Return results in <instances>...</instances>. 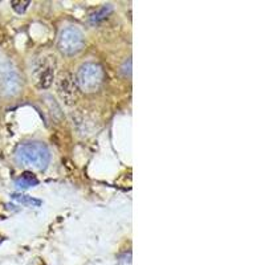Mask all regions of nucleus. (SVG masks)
I'll return each instance as SVG.
<instances>
[{"instance_id": "1", "label": "nucleus", "mask_w": 265, "mask_h": 265, "mask_svg": "<svg viewBox=\"0 0 265 265\" xmlns=\"http://www.w3.org/2000/svg\"><path fill=\"white\" fill-rule=\"evenodd\" d=\"M16 159L24 166H29L36 170H44L50 162V151L44 144L29 141L19 145L16 150Z\"/></svg>"}, {"instance_id": "2", "label": "nucleus", "mask_w": 265, "mask_h": 265, "mask_svg": "<svg viewBox=\"0 0 265 265\" xmlns=\"http://www.w3.org/2000/svg\"><path fill=\"white\" fill-rule=\"evenodd\" d=\"M78 85L86 93H93L101 88L103 82V71L101 65L96 63H86L81 65L77 73Z\"/></svg>"}, {"instance_id": "3", "label": "nucleus", "mask_w": 265, "mask_h": 265, "mask_svg": "<svg viewBox=\"0 0 265 265\" xmlns=\"http://www.w3.org/2000/svg\"><path fill=\"white\" fill-rule=\"evenodd\" d=\"M59 48L64 54L73 56L84 48V36L77 28H65L59 37Z\"/></svg>"}, {"instance_id": "4", "label": "nucleus", "mask_w": 265, "mask_h": 265, "mask_svg": "<svg viewBox=\"0 0 265 265\" xmlns=\"http://www.w3.org/2000/svg\"><path fill=\"white\" fill-rule=\"evenodd\" d=\"M54 76V57L40 60L35 67V81L41 89H45L52 84Z\"/></svg>"}, {"instance_id": "5", "label": "nucleus", "mask_w": 265, "mask_h": 265, "mask_svg": "<svg viewBox=\"0 0 265 265\" xmlns=\"http://www.w3.org/2000/svg\"><path fill=\"white\" fill-rule=\"evenodd\" d=\"M39 184V180L31 172H24L20 178L16 179V186L20 189H31Z\"/></svg>"}, {"instance_id": "6", "label": "nucleus", "mask_w": 265, "mask_h": 265, "mask_svg": "<svg viewBox=\"0 0 265 265\" xmlns=\"http://www.w3.org/2000/svg\"><path fill=\"white\" fill-rule=\"evenodd\" d=\"M12 199L16 200L18 203L23 204L25 207H40L41 200L39 199L32 198V196H28V195H22V193H12Z\"/></svg>"}, {"instance_id": "7", "label": "nucleus", "mask_w": 265, "mask_h": 265, "mask_svg": "<svg viewBox=\"0 0 265 265\" xmlns=\"http://www.w3.org/2000/svg\"><path fill=\"white\" fill-rule=\"evenodd\" d=\"M113 7L110 4H106L103 5V7H101V8L98 9V11H96L95 14L90 16V22L92 23H97V22H101L102 19H105L106 16H108L110 12H112Z\"/></svg>"}, {"instance_id": "8", "label": "nucleus", "mask_w": 265, "mask_h": 265, "mask_svg": "<svg viewBox=\"0 0 265 265\" xmlns=\"http://www.w3.org/2000/svg\"><path fill=\"white\" fill-rule=\"evenodd\" d=\"M5 82H8V86L5 88V89L11 92L12 95L15 93H18L19 88H20V84H19V78L16 76H12V74H9L7 78H5Z\"/></svg>"}, {"instance_id": "9", "label": "nucleus", "mask_w": 265, "mask_h": 265, "mask_svg": "<svg viewBox=\"0 0 265 265\" xmlns=\"http://www.w3.org/2000/svg\"><path fill=\"white\" fill-rule=\"evenodd\" d=\"M12 8L18 12V14H24L28 9V7L31 5V1H12Z\"/></svg>"}, {"instance_id": "10", "label": "nucleus", "mask_w": 265, "mask_h": 265, "mask_svg": "<svg viewBox=\"0 0 265 265\" xmlns=\"http://www.w3.org/2000/svg\"><path fill=\"white\" fill-rule=\"evenodd\" d=\"M3 243V238H1V236H0V244Z\"/></svg>"}]
</instances>
